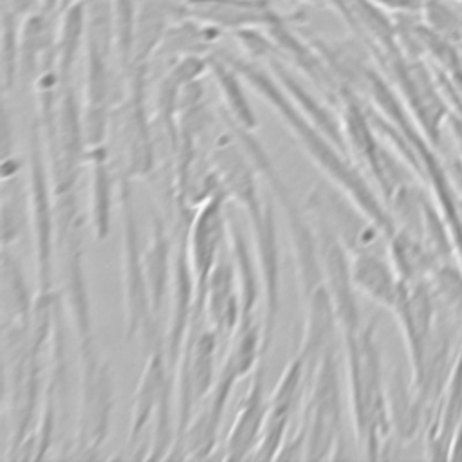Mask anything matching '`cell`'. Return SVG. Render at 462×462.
<instances>
[{
  "label": "cell",
  "instance_id": "obj_1",
  "mask_svg": "<svg viewBox=\"0 0 462 462\" xmlns=\"http://www.w3.org/2000/svg\"><path fill=\"white\" fill-rule=\"evenodd\" d=\"M375 332L377 319L374 318L357 332L343 334L352 422L357 444L368 458L379 457L381 446L392 431L390 401L384 392Z\"/></svg>",
  "mask_w": 462,
  "mask_h": 462
},
{
  "label": "cell",
  "instance_id": "obj_2",
  "mask_svg": "<svg viewBox=\"0 0 462 462\" xmlns=\"http://www.w3.org/2000/svg\"><path fill=\"white\" fill-rule=\"evenodd\" d=\"M341 386L336 343L319 357L316 368L307 374V390L300 411L296 433L283 444L276 458L323 460L334 457L341 440Z\"/></svg>",
  "mask_w": 462,
  "mask_h": 462
},
{
  "label": "cell",
  "instance_id": "obj_3",
  "mask_svg": "<svg viewBox=\"0 0 462 462\" xmlns=\"http://www.w3.org/2000/svg\"><path fill=\"white\" fill-rule=\"evenodd\" d=\"M263 354L262 348V327L258 321L240 323L235 336L231 337V346L226 359L217 374L208 408L193 417L184 437L173 446L170 457L179 458H208L215 449L220 422L226 411L227 399L236 386V383L253 374L258 366V359Z\"/></svg>",
  "mask_w": 462,
  "mask_h": 462
},
{
  "label": "cell",
  "instance_id": "obj_4",
  "mask_svg": "<svg viewBox=\"0 0 462 462\" xmlns=\"http://www.w3.org/2000/svg\"><path fill=\"white\" fill-rule=\"evenodd\" d=\"M130 177L121 175L119 200L123 220V300H125V337L126 341L141 336L146 350L164 341L157 332V321L152 318L146 276L144 251L141 247L139 226L132 200Z\"/></svg>",
  "mask_w": 462,
  "mask_h": 462
},
{
  "label": "cell",
  "instance_id": "obj_5",
  "mask_svg": "<svg viewBox=\"0 0 462 462\" xmlns=\"http://www.w3.org/2000/svg\"><path fill=\"white\" fill-rule=\"evenodd\" d=\"M305 211L350 254L388 253L384 231L332 180H318L307 193Z\"/></svg>",
  "mask_w": 462,
  "mask_h": 462
},
{
  "label": "cell",
  "instance_id": "obj_6",
  "mask_svg": "<svg viewBox=\"0 0 462 462\" xmlns=\"http://www.w3.org/2000/svg\"><path fill=\"white\" fill-rule=\"evenodd\" d=\"M79 411L76 424V458H96L110 430L116 402V383L108 363L99 356L96 345L81 348Z\"/></svg>",
  "mask_w": 462,
  "mask_h": 462
},
{
  "label": "cell",
  "instance_id": "obj_7",
  "mask_svg": "<svg viewBox=\"0 0 462 462\" xmlns=\"http://www.w3.org/2000/svg\"><path fill=\"white\" fill-rule=\"evenodd\" d=\"M227 200V193L224 188L215 191L208 200L199 206L189 229H188V258L193 274L195 287V305L193 316H206V287L211 276V271L218 260L220 251L224 249L226 235H227V218L224 213V206Z\"/></svg>",
  "mask_w": 462,
  "mask_h": 462
},
{
  "label": "cell",
  "instance_id": "obj_8",
  "mask_svg": "<svg viewBox=\"0 0 462 462\" xmlns=\"http://www.w3.org/2000/svg\"><path fill=\"white\" fill-rule=\"evenodd\" d=\"M40 128L34 125L31 135V177H29V204L34 229L36 249V271H38V292L51 291L52 287V253L56 245V197H52V182H49L43 166V150L40 139Z\"/></svg>",
  "mask_w": 462,
  "mask_h": 462
},
{
  "label": "cell",
  "instance_id": "obj_9",
  "mask_svg": "<svg viewBox=\"0 0 462 462\" xmlns=\"http://www.w3.org/2000/svg\"><path fill=\"white\" fill-rule=\"evenodd\" d=\"M249 217L253 240H254V254L260 265V278L263 289V325H262V348L267 352L276 316L280 309V249H278V235H276V220L274 208L269 199Z\"/></svg>",
  "mask_w": 462,
  "mask_h": 462
},
{
  "label": "cell",
  "instance_id": "obj_10",
  "mask_svg": "<svg viewBox=\"0 0 462 462\" xmlns=\"http://www.w3.org/2000/svg\"><path fill=\"white\" fill-rule=\"evenodd\" d=\"M307 390V365L296 352L291 363L285 366L273 395L269 397L267 419L262 430L260 442L253 451L251 458L273 460L287 439V428L296 406L303 401Z\"/></svg>",
  "mask_w": 462,
  "mask_h": 462
},
{
  "label": "cell",
  "instance_id": "obj_11",
  "mask_svg": "<svg viewBox=\"0 0 462 462\" xmlns=\"http://www.w3.org/2000/svg\"><path fill=\"white\" fill-rule=\"evenodd\" d=\"M314 229L318 235L323 283L332 300L341 334L357 332L363 325L350 271V253L327 229L316 226Z\"/></svg>",
  "mask_w": 462,
  "mask_h": 462
},
{
  "label": "cell",
  "instance_id": "obj_12",
  "mask_svg": "<svg viewBox=\"0 0 462 462\" xmlns=\"http://www.w3.org/2000/svg\"><path fill=\"white\" fill-rule=\"evenodd\" d=\"M392 312L395 314L401 325V330L408 346L411 374H415L422 365V359L433 337V332L437 327V316H439V305L430 282L428 280H420L415 283L404 282L401 296Z\"/></svg>",
  "mask_w": 462,
  "mask_h": 462
},
{
  "label": "cell",
  "instance_id": "obj_13",
  "mask_svg": "<svg viewBox=\"0 0 462 462\" xmlns=\"http://www.w3.org/2000/svg\"><path fill=\"white\" fill-rule=\"evenodd\" d=\"M204 314L206 323L215 330L220 343L229 341L240 325V287L229 244H226L220 251L208 280Z\"/></svg>",
  "mask_w": 462,
  "mask_h": 462
},
{
  "label": "cell",
  "instance_id": "obj_14",
  "mask_svg": "<svg viewBox=\"0 0 462 462\" xmlns=\"http://www.w3.org/2000/svg\"><path fill=\"white\" fill-rule=\"evenodd\" d=\"M267 410L269 399L265 395V368L258 363L226 440L224 457L227 460L251 458L253 451L260 442L262 430L267 419Z\"/></svg>",
  "mask_w": 462,
  "mask_h": 462
},
{
  "label": "cell",
  "instance_id": "obj_15",
  "mask_svg": "<svg viewBox=\"0 0 462 462\" xmlns=\"http://www.w3.org/2000/svg\"><path fill=\"white\" fill-rule=\"evenodd\" d=\"M173 381L175 374L168 366L164 341H161L146 350V363L134 395L128 444H135L141 439L144 426L157 411L164 393L173 388Z\"/></svg>",
  "mask_w": 462,
  "mask_h": 462
},
{
  "label": "cell",
  "instance_id": "obj_16",
  "mask_svg": "<svg viewBox=\"0 0 462 462\" xmlns=\"http://www.w3.org/2000/svg\"><path fill=\"white\" fill-rule=\"evenodd\" d=\"M350 271L357 291L393 310L404 282L397 274L388 253L350 254Z\"/></svg>",
  "mask_w": 462,
  "mask_h": 462
},
{
  "label": "cell",
  "instance_id": "obj_17",
  "mask_svg": "<svg viewBox=\"0 0 462 462\" xmlns=\"http://www.w3.org/2000/svg\"><path fill=\"white\" fill-rule=\"evenodd\" d=\"M144 276L152 318L157 321L171 282V242L161 218H153L152 235L144 247Z\"/></svg>",
  "mask_w": 462,
  "mask_h": 462
},
{
  "label": "cell",
  "instance_id": "obj_18",
  "mask_svg": "<svg viewBox=\"0 0 462 462\" xmlns=\"http://www.w3.org/2000/svg\"><path fill=\"white\" fill-rule=\"evenodd\" d=\"M388 256L397 274L406 283L428 280L442 263L420 236L402 227H397L388 236Z\"/></svg>",
  "mask_w": 462,
  "mask_h": 462
},
{
  "label": "cell",
  "instance_id": "obj_19",
  "mask_svg": "<svg viewBox=\"0 0 462 462\" xmlns=\"http://www.w3.org/2000/svg\"><path fill=\"white\" fill-rule=\"evenodd\" d=\"M87 161L90 162V224L97 240L106 238L112 220V195L114 175L108 164L106 146L87 150Z\"/></svg>",
  "mask_w": 462,
  "mask_h": 462
},
{
  "label": "cell",
  "instance_id": "obj_20",
  "mask_svg": "<svg viewBox=\"0 0 462 462\" xmlns=\"http://www.w3.org/2000/svg\"><path fill=\"white\" fill-rule=\"evenodd\" d=\"M123 146L126 159V168L123 173L130 179L150 175L155 164L152 128L144 119L143 106L137 103L132 106L123 123Z\"/></svg>",
  "mask_w": 462,
  "mask_h": 462
},
{
  "label": "cell",
  "instance_id": "obj_21",
  "mask_svg": "<svg viewBox=\"0 0 462 462\" xmlns=\"http://www.w3.org/2000/svg\"><path fill=\"white\" fill-rule=\"evenodd\" d=\"M227 236H229V249L235 260L238 287H240V301H242V316L240 323L254 321V310L260 296V271L256 269V260L245 244L242 229L235 224V220H227Z\"/></svg>",
  "mask_w": 462,
  "mask_h": 462
},
{
  "label": "cell",
  "instance_id": "obj_22",
  "mask_svg": "<svg viewBox=\"0 0 462 462\" xmlns=\"http://www.w3.org/2000/svg\"><path fill=\"white\" fill-rule=\"evenodd\" d=\"M5 184L4 189V200H2V249L11 247V244L18 238V235L23 229L27 208L25 202L29 197L20 188H11Z\"/></svg>",
  "mask_w": 462,
  "mask_h": 462
}]
</instances>
